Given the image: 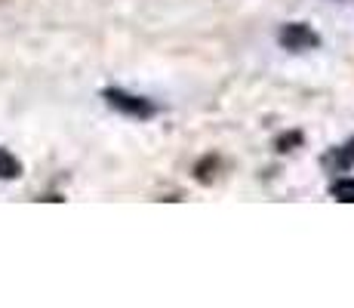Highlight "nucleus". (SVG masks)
<instances>
[{
    "instance_id": "nucleus-5",
    "label": "nucleus",
    "mask_w": 354,
    "mask_h": 308,
    "mask_svg": "<svg viewBox=\"0 0 354 308\" xmlns=\"http://www.w3.org/2000/svg\"><path fill=\"white\" fill-rule=\"evenodd\" d=\"M16 173H19V163L6 152H0V176H16Z\"/></svg>"
},
{
    "instance_id": "nucleus-3",
    "label": "nucleus",
    "mask_w": 354,
    "mask_h": 308,
    "mask_svg": "<svg viewBox=\"0 0 354 308\" xmlns=\"http://www.w3.org/2000/svg\"><path fill=\"white\" fill-rule=\"evenodd\" d=\"M354 163V142H348L345 148H336L333 154L324 157V167H333L336 173H342V170H348Z\"/></svg>"
},
{
    "instance_id": "nucleus-1",
    "label": "nucleus",
    "mask_w": 354,
    "mask_h": 308,
    "mask_svg": "<svg viewBox=\"0 0 354 308\" xmlns=\"http://www.w3.org/2000/svg\"><path fill=\"white\" fill-rule=\"evenodd\" d=\"M105 99H108V105H111V108L129 114V118H142V120H145V118H154V114H158V105H151V102L142 99V96H129L124 90H108Z\"/></svg>"
},
{
    "instance_id": "nucleus-4",
    "label": "nucleus",
    "mask_w": 354,
    "mask_h": 308,
    "mask_svg": "<svg viewBox=\"0 0 354 308\" xmlns=\"http://www.w3.org/2000/svg\"><path fill=\"white\" fill-rule=\"evenodd\" d=\"M333 194H336L339 201H354V179H336Z\"/></svg>"
},
{
    "instance_id": "nucleus-2",
    "label": "nucleus",
    "mask_w": 354,
    "mask_h": 308,
    "mask_svg": "<svg viewBox=\"0 0 354 308\" xmlns=\"http://www.w3.org/2000/svg\"><path fill=\"white\" fill-rule=\"evenodd\" d=\"M281 44L287 50H308V46H317V34L305 25H287L281 31Z\"/></svg>"
}]
</instances>
